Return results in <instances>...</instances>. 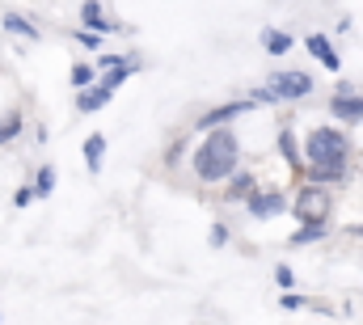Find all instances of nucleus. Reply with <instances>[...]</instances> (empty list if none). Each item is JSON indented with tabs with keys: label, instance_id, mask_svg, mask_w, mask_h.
Returning <instances> with one entry per match:
<instances>
[{
	"label": "nucleus",
	"instance_id": "nucleus-1",
	"mask_svg": "<svg viewBox=\"0 0 363 325\" xmlns=\"http://www.w3.org/2000/svg\"><path fill=\"white\" fill-rule=\"evenodd\" d=\"M304 177L313 186H338L351 177V140L334 127H313L304 136Z\"/></svg>",
	"mask_w": 363,
	"mask_h": 325
},
{
	"label": "nucleus",
	"instance_id": "nucleus-2",
	"mask_svg": "<svg viewBox=\"0 0 363 325\" xmlns=\"http://www.w3.org/2000/svg\"><path fill=\"white\" fill-rule=\"evenodd\" d=\"M190 169H194V177L207 182V186L228 182V177L241 169V140L233 136V127L207 131V136L194 144V153H190Z\"/></svg>",
	"mask_w": 363,
	"mask_h": 325
},
{
	"label": "nucleus",
	"instance_id": "nucleus-3",
	"mask_svg": "<svg viewBox=\"0 0 363 325\" xmlns=\"http://www.w3.org/2000/svg\"><path fill=\"white\" fill-rule=\"evenodd\" d=\"M308 93H313V77H308V72L283 68V72H271L267 81L258 84V89L250 93V101H254V106H262V101H300V97H308Z\"/></svg>",
	"mask_w": 363,
	"mask_h": 325
},
{
	"label": "nucleus",
	"instance_id": "nucleus-4",
	"mask_svg": "<svg viewBox=\"0 0 363 325\" xmlns=\"http://www.w3.org/2000/svg\"><path fill=\"white\" fill-rule=\"evenodd\" d=\"M291 211H296V220L300 224H330V216H334V194L325 190V186H313V182H300L296 186V194H291Z\"/></svg>",
	"mask_w": 363,
	"mask_h": 325
},
{
	"label": "nucleus",
	"instance_id": "nucleus-5",
	"mask_svg": "<svg viewBox=\"0 0 363 325\" xmlns=\"http://www.w3.org/2000/svg\"><path fill=\"white\" fill-rule=\"evenodd\" d=\"M245 211H250L254 220H274V216L291 211V194H283V190H262V186H258V194L245 203Z\"/></svg>",
	"mask_w": 363,
	"mask_h": 325
},
{
	"label": "nucleus",
	"instance_id": "nucleus-6",
	"mask_svg": "<svg viewBox=\"0 0 363 325\" xmlns=\"http://www.w3.org/2000/svg\"><path fill=\"white\" fill-rule=\"evenodd\" d=\"M250 110H254V101H250V97H237V101L211 106V110L199 119V127H203V131H220V127H228L233 119H241V114H250Z\"/></svg>",
	"mask_w": 363,
	"mask_h": 325
},
{
	"label": "nucleus",
	"instance_id": "nucleus-7",
	"mask_svg": "<svg viewBox=\"0 0 363 325\" xmlns=\"http://www.w3.org/2000/svg\"><path fill=\"white\" fill-rule=\"evenodd\" d=\"M330 114L338 123H363V93H355L351 84H338V93L330 97Z\"/></svg>",
	"mask_w": 363,
	"mask_h": 325
},
{
	"label": "nucleus",
	"instance_id": "nucleus-8",
	"mask_svg": "<svg viewBox=\"0 0 363 325\" xmlns=\"http://www.w3.org/2000/svg\"><path fill=\"white\" fill-rule=\"evenodd\" d=\"M81 26H85L89 34H97V38H106V34H131L127 26H118V21H110V13H106V4H97V0H89V4H81Z\"/></svg>",
	"mask_w": 363,
	"mask_h": 325
},
{
	"label": "nucleus",
	"instance_id": "nucleus-9",
	"mask_svg": "<svg viewBox=\"0 0 363 325\" xmlns=\"http://www.w3.org/2000/svg\"><path fill=\"white\" fill-rule=\"evenodd\" d=\"M258 194V177L250 169H237L228 182H224V203H250Z\"/></svg>",
	"mask_w": 363,
	"mask_h": 325
},
{
	"label": "nucleus",
	"instance_id": "nucleus-10",
	"mask_svg": "<svg viewBox=\"0 0 363 325\" xmlns=\"http://www.w3.org/2000/svg\"><path fill=\"white\" fill-rule=\"evenodd\" d=\"M304 51H308L321 68H330V72H338V68H342V55L334 51V43H330L325 34H308V38H304Z\"/></svg>",
	"mask_w": 363,
	"mask_h": 325
},
{
	"label": "nucleus",
	"instance_id": "nucleus-11",
	"mask_svg": "<svg viewBox=\"0 0 363 325\" xmlns=\"http://www.w3.org/2000/svg\"><path fill=\"white\" fill-rule=\"evenodd\" d=\"M110 97H114V93H110L106 84H93L85 93H77V110H81V114H97L101 106H110Z\"/></svg>",
	"mask_w": 363,
	"mask_h": 325
},
{
	"label": "nucleus",
	"instance_id": "nucleus-12",
	"mask_svg": "<svg viewBox=\"0 0 363 325\" xmlns=\"http://www.w3.org/2000/svg\"><path fill=\"white\" fill-rule=\"evenodd\" d=\"M0 26H4L9 34H17V38H30V43H38V26H34V21H26V17H21V13H13V9L0 17Z\"/></svg>",
	"mask_w": 363,
	"mask_h": 325
},
{
	"label": "nucleus",
	"instance_id": "nucleus-13",
	"mask_svg": "<svg viewBox=\"0 0 363 325\" xmlns=\"http://www.w3.org/2000/svg\"><path fill=\"white\" fill-rule=\"evenodd\" d=\"M81 153H85V169H89V173H97V169L106 165V136H101V131H93L89 140H85V148H81Z\"/></svg>",
	"mask_w": 363,
	"mask_h": 325
},
{
	"label": "nucleus",
	"instance_id": "nucleus-14",
	"mask_svg": "<svg viewBox=\"0 0 363 325\" xmlns=\"http://www.w3.org/2000/svg\"><path fill=\"white\" fill-rule=\"evenodd\" d=\"M34 199H51V190H55V165H38V173H34Z\"/></svg>",
	"mask_w": 363,
	"mask_h": 325
},
{
	"label": "nucleus",
	"instance_id": "nucleus-15",
	"mask_svg": "<svg viewBox=\"0 0 363 325\" xmlns=\"http://www.w3.org/2000/svg\"><path fill=\"white\" fill-rule=\"evenodd\" d=\"M68 81H72V89H77V93H85V89H93V84H97V68H93V64H72Z\"/></svg>",
	"mask_w": 363,
	"mask_h": 325
},
{
	"label": "nucleus",
	"instance_id": "nucleus-16",
	"mask_svg": "<svg viewBox=\"0 0 363 325\" xmlns=\"http://www.w3.org/2000/svg\"><path fill=\"white\" fill-rule=\"evenodd\" d=\"M262 47H267L271 55H287L296 43H291V34H283V30H262Z\"/></svg>",
	"mask_w": 363,
	"mask_h": 325
},
{
	"label": "nucleus",
	"instance_id": "nucleus-17",
	"mask_svg": "<svg viewBox=\"0 0 363 325\" xmlns=\"http://www.w3.org/2000/svg\"><path fill=\"white\" fill-rule=\"evenodd\" d=\"M21 127H26V119H21V110H9V114L0 119V144H13V140L21 136Z\"/></svg>",
	"mask_w": 363,
	"mask_h": 325
},
{
	"label": "nucleus",
	"instance_id": "nucleus-18",
	"mask_svg": "<svg viewBox=\"0 0 363 325\" xmlns=\"http://www.w3.org/2000/svg\"><path fill=\"white\" fill-rule=\"evenodd\" d=\"M321 237H325V228H321V224H300V228L287 237V245H296V249H300V245H313V241H321Z\"/></svg>",
	"mask_w": 363,
	"mask_h": 325
},
{
	"label": "nucleus",
	"instance_id": "nucleus-19",
	"mask_svg": "<svg viewBox=\"0 0 363 325\" xmlns=\"http://www.w3.org/2000/svg\"><path fill=\"white\" fill-rule=\"evenodd\" d=\"M279 148H283V157H287V165L296 169V177L304 173V165H300V153H296V136L291 131H279Z\"/></svg>",
	"mask_w": 363,
	"mask_h": 325
},
{
	"label": "nucleus",
	"instance_id": "nucleus-20",
	"mask_svg": "<svg viewBox=\"0 0 363 325\" xmlns=\"http://www.w3.org/2000/svg\"><path fill=\"white\" fill-rule=\"evenodd\" d=\"M304 304H308V300H304L300 292H283V296H279V309H283V313H300Z\"/></svg>",
	"mask_w": 363,
	"mask_h": 325
},
{
	"label": "nucleus",
	"instance_id": "nucleus-21",
	"mask_svg": "<svg viewBox=\"0 0 363 325\" xmlns=\"http://www.w3.org/2000/svg\"><path fill=\"white\" fill-rule=\"evenodd\" d=\"M72 38H77V43H81L85 51H97V55H101V38H97V34H89V30H77Z\"/></svg>",
	"mask_w": 363,
	"mask_h": 325
},
{
	"label": "nucleus",
	"instance_id": "nucleus-22",
	"mask_svg": "<svg viewBox=\"0 0 363 325\" xmlns=\"http://www.w3.org/2000/svg\"><path fill=\"white\" fill-rule=\"evenodd\" d=\"M228 233H233V228H228L224 220H216V224H211V245H216V249H224V245H228Z\"/></svg>",
	"mask_w": 363,
	"mask_h": 325
},
{
	"label": "nucleus",
	"instance_id": "nucleus-23",
	"mask_svg": "<svg viewBox=\"0 0 363 325\" xmlns=\"http://www.w3.org/2000/svg\"><path fill=\"white\" fill-rule=\"evenodd\" d=\"M30 203H34V186L26 182V186H17V190H13V207H30Z\"/></svg>",
	"mask_w": 363,
	"mask_h": 325
},
{
	"label": "nucleus",
	"instance_id": "nucleus-24",
	"mask_svg": "<svg viewBox=\"0 0 363 325\" xmlns=\"http://www.w3.org/2000/svg\"><path fill=\"white\" fill-rule=\"evenodd\" d=\"M274 283H279L283 292H291V283H296V270H291V266H279V270H274Z\"/></svg>",
	"mask_w": 363,
	"mask_h": 325
},
{
	"label": "nucleus",
	"instance_id": "nucleus-25",
	"mask_svg": "<svg viewBox=\"0 0 363 325\" xmlns=\"http://www.w3.org/2000/svg\"><path fill=\"white\" fill-rule=\"evenodd\" d=\"M0 321H4V317H0Z\"/></svg>",
	"mask_w": 363,
	"mask_h": 325
}]
</instances>
